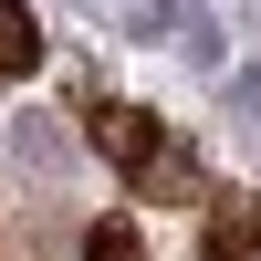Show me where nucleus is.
Instances as JSON below:
<instances>
[{"label":"nucleus","instance_id":"7ed1b4c3","mask_svg":"<svg viewBox=\"0 0 261 261\" xmlns=\"http://www.w3.org/2000/svg\"><path fill=\"white\" fill-rule=\"evenodd\" d=\"M42 73V32H32V0H0V84Z\"/></svg>","mask_w":261,"mask_h":261},{"label":"nucleus","instance_id":"f257e3e1","mask_svg":"<svg viewBox=\"0 0 261 261\" xmlns=\"http://www.w3.org/2000/svg\"><path fill=\"white\" fill-rule=\"evenodd\" d=\"M84 136H94V157L125 167V178H146V167L167 157V125L146 115V105H94V125H84Z\"/></svg>","mask_w":261,"mask_h":261},{"label":"nucleus","instance_id":"39448f33","mask_svg":"<svg viewBox=\"0 0 261 261\" xmlns=\"http://www.w3.org/2000/svg\"><path fill=\"white\" fill-rule=\"evenodd\" d=\"M84 261H146V230L136 220H94L84 230Z\"/></svg>","mask_w":261,"mask_h":261},{"label":"nucleus","instance_id":"423d86ee","mask_svg":"<svg viewBox=\"0 0 261 261\" xmlns=\"http://www.w3.org/2000/svg\"><path fill=\"white\" fill-rule=\"evenodd\" d=\"M241 115H261V63H251V73H241Z\"/></svg>","mask_w":261,"mask_h":261},{"label":"nucleus","instance_id":"20e7f679","mask_svg":"<svg viewBox=\"0 0 261 261\" xmlns=\"http://www.w3.org/2000/svg\"><path fill=\"white\" fill-rule=\"evenodd\" d=\"M136 188H146V199H157V209H188V199H209V178H199V157H178V146H167V157L146 167Z\"/></svg>","mask_w":261,"mask_h":261},{"label":"nucleus","instance_id":"f03ea898","mask_svg":"<svg viewBox=\"0 0 261 261\" xmlns=\"http://www.w3.org/2000/svg\"><path fill=\"white\" fill-rule=\"evenodd\" d=\"M199 261H261V209H251V199L209 209V251H199Z\"/></svg>","mask_w":261,"mask_h":261}]
</instances>
